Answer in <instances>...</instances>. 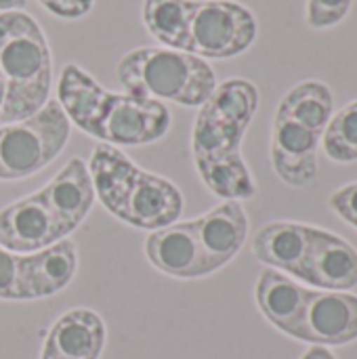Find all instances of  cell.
<instances>
[{
    "instance_id": "1",
    "label": "cell",
    "mask_w": 357,
    "mask_h": 359,
    "mask_svg": "<svg viewBox=\"0 0 357 359\" xmlns=\"http://www.w3.org/2000/svg\"><path fill=\"white\" fill-rule=\"evenodd\" d=\"M95 198L120 221L158 231L183 212V196L175 183L139 168L124 151L99 143L88 162Z\"/></svg>"
},
{
    "instance_id": "2",
    "label": "cell",
    "mask_w": 357,
    "mask_h": 359,
    "mask_svg": "<svg viewBox=\"0 0 357 359\" xmlns=\"http://www.w3.org/2000/svg\"><path fill=\"white\" fill-rule=\"evenodd\" d=\"M0 72L4 101L0 118L19 122L48 103L53 88V57L38 21L25 11L0 13Z\"/></svg>"
},
{
    "instance_id": "3",
    "label": "cell",
    "mask_w": 357,
    "mask_h": 359,
    "mask_svg": "<svg viewBox=\"0 0 357 359\" xmlns=\"http://www.w3.org/2000/svg\"><path fill=\"white\" fill-rule=\"evenodd\" d=\"M116 78L128 95L183 107H202L217 88V76L206 59L164 46L126 53L116 67Z\"/></svg>"
},
{
    "instance_id": "4",
    "label": "cell",
    "mask_w": 357,
    "mask_h": 359,
    "mask_svg": "<svg viewBox=\"0 0 357 359\" xmlns=\"http://www.w3.org/2000/svg\"><path fill=\"white\" fill-rule=\"evenodd\" d=\"M259 107V90L244 78H229L200 107L191 135L194 160L238 156L248 124Z\"/></svg>"
},
{
    "instance_id": "5",
    "label": "cell",
    "mask_w": 357,
    "mask_h": 359,
    "mask_svg": "<svg viewBox=\"0 0 357 359\" xmlns=\"http://www.w3.org/2000/svg\"><path fill=\"white\" fill-rule=\"evenodd\" d=\"M69 141V120L57 101L0 126V181H21L46 168Z\"/></svg>"
},
{
    "instance_id": "6",
    "label": "cell",
    "mask_w": 357,
    "mask_h": 359,
    "mask_svg": "<svg viewBox=\"0 0 357 359\" xmlns=\"http://www.w3.org/2000/svg\"><path fill=\"white\" fill-rule=\"evenodd\" d=\"M191 53L202 59H231L248 50L257 38V19L234 0H194Z\"/></svg>"
},
{
    "instance_id": "7",
    "label": "cell",
    "mask_w": 357,
    "mask_h": 359,
    "mask_svg": "<svg viewBox=\"0 0 357 359\" xmlns=\"http://www.w3.org/2000/svg\"><path fill=\"white\" fill-rule=\"evenodd\" d=\"M170 128V111L162 101L128 93H107L95 139L114 147L149 145Z\"/></svg>"
},
{
    "instance_id": "8",
    "label": "cell",
    "mask_w": 357,
    "mask_h": 359,
    "mask_svg": "<svg viewBox=\"0 0 357 359\" xmlns=\"http://www.w3.org/2000/svg\"><path fill=\"white\" fill-rule=\"evenodd\" d=\"M295 339L320 347H341L357 341L356 294L309 290V299Z\"/></svg>"
},
{
    "instance_id": "9",
    "label": "cell",
    "mask_w": 357,
    "mask_h": 359,
    "mask_svg": "<svg viewBox=\"0 0 357 359\" xmlns=\"http://www.w3.org/2000/svg\"><path fill=\"white\" fill-rule=\"evenodd\" d=\"M322 135L276 111L271 130V164L290 187H309L318 179V147Z\"/></svg>"
},
{
    "instance_id": "10",
    "label": "cell",
    "mask_w": 357,
    "mask_h": 359,
    "mask_svg": "<svg viewBox=\"0 0 357 359\" xmlns=\"http://www.w3.org/2000/svg\"><path fill=\"white\" fill-rule=\"evenodd\" d=\"M65 240L40 191L0 210V246L15 255H32Z\"/></svg>"
},
{
    "instance_id": "11",
    "label": "cell",
    "mask_w": 357,
    "mask_h": 359,
    "mask_svg": "<svg viewBox=\"0 0 357 359\" xmlns=\"http://www.w3.org/2000/svg\"><path fill=\"white\" fill-rule=\"evenodd\" d=\"M208 276L225 267L242 250L248 236V217L240 202L225 200L210 212L189 221Z\"/></svg>"
},
{
    "instance_id": "12",
    "label": "cell",
    "mask_w": 357,
    "mask_h": 359,
    "mask_svg": "<svg viewBox=\"0 0 357 359\" xmlns=\"http://www.w3.org/2000/svg\"><path fill=\"white\" fill-rule=\"evenodd\" d=\"M40 194L50 208L61 236L69 238L95 204V189L86 162L80 158L69 160Z\"/></svg>"
},
{
    "instance_id": "13",
    "label": "cell",
    "mask_w": 357,
    "mask_h": 359,
    "mask_svg": "<svg viewBox=\"0 0 357 359\" xmlns=\"http://www.w3.org/2000/svg\"><path fill=\"white\" fill-rule=\"evenodd\" d=\"M318 227L278 221L269 223L252 240V255L271 269H282L305 282L307 263Z\"/></svg>"
},
{
    "instance_id": "14",
    "label": "cell",
    "mask_w": 357,
    "mask_h": 359,
    "mask_svg": "<svg viewBox=\"0 0 357 359\" xmlns=\"http://www.w3.org/2000/svg\"><path fill=\"white\" fill-rule=\"evenodd\" d=\"M78 269L76 244L65 238L48 248L21 255V290L23 301L46 299L61 292L74 280Z\"/></svg>"
},
{
    "instance_id": "15",
    "label": "cell",
    "mask_w": 357,
    "mask_h": 359,
    "mask_svg": "<svg viewBox=\"0 0 357 359\" xmlns=\"http://www.w3.org/2000/svg\"><path fill=\"white\" fill-rule=\"evenodd\" d=\"M145 255L158 271L170 278L198 280L208 276L189 221L151 231L145 242Z\"/></svg>"
},
{
    "instance_id": "16",
    "label": "cell",
    "mask_w": 357,
    "mask_h": 359,
    "mask_svg": "<svg viewBox=\"0 0 357 359\" xmlns=\"http://www.w3.org/2000/svg\"><path fill=\"white\" fill-rule=\"evenodd\" d=\"M305 284L320 290L349 292L357 286V252L343 238L316 229Z\"/></svg>"
},
{
    "instance_id": "17",
    "label": "cell",
    "mask_w": 357,
    "mask_h": 359,
    "mask_svg": "<svg viewBox=\"0 0 357 359\" xmlns=\"http://www.w3.org/2000/svg\"><path fill=\"white\" fill-rule=\"evenodd\" d=\"M105 347V324L90 309L63 313L46 334L44 353L59 359H99Z\"/></svg>"
},
{
    "instance_id": "18",
    "label": "cell",
    "mask_w": 357,
    "mask_h": 359,
    "mask_svg": "<svg viewBox=\"0 0 357 359\" xmlns=\"http://www.w3.org/2000/svg\"><path fill=\"white\" fill-rule=\"evenodd\" d=\"M307 299L309 288L299 286L278 269H265L257 282V305L261 313L292 339L299 330Z\"/></svg>"
},
{
    "instance_id": "19",
    "label": "cell",
    "mask_w": 357,
    "mask_h": 359,
    "mask_svg": "<svg viewBox=\"0 0 357 359\" xmlns=\"http://www.w3.org/2000/svg\"><path fill=\"white\" fill-rule=\"evenodd\" d=\"M107 93L109 90H105L76 63L65 65L57 82V103L65 111L67 120L90 137L97 135V124Z\"/></svg>"
},
{
    "instance_id": "20",
    "label": "cell",
    "mask_w": 357,
    "mask_h": 359,
    "mask_svg": "<svg viewBox=\"0 0 357 359\" xmlns=\"http://www.w3.org/2000/svg\"><path fill=\"white\" fill-rule=\"evenodd\" d=\"M194 0H143V23L164 48L191 53Z\"/></svg>"
},
{
    "instance_id": "21",
    "label": "cell",
    "mask_w": 357,
    "mask_h": 359,
    "mask_svg": "<svg viewBox=\"0 0 357 359\" xmlns=\"http://www.w3.org/2000/svg\"><path fill=\"white\" fill-rule=\"evenodd\" d=\"M332 107H335V99L330 88L324 82L307 80L292 86L284 95V99L278 105V111L324 135L332 118Z\"/></svg>"
},
{
    "instance_id": "22",
    "label": "cell",
    "mask_w": 357,
    "mask_h": 359,
    "mask_svg": "<svg viewBox=\"0 0 357 359\" xmlns=\"http://www.w3.org/2000/svg\"><path fill=\"white\" fill-rule=\"evenodd\" d=\"M196 168L204 185L217 198L242 202V200H250L257 191L255 179L242 154L215 158V160H200L196 162Z\"/></svg>"
},
{
    "instance_id": "23",
    "label": "cell",
    "mask_w": 357,
    "mask_h": 359,
    "mask_svg": "<svg viewBox=\"0 0 357 359\" xmlns=\"http://www.w3.org/2000/svg\"><path fill=\"white\" fill-rule=\"evenodd\" d=\"M324 151L330 160L347 164L357 160V101L335 114L322 135Z\"/></svg>"
},
{
    "instance_id": "24",
    "label": "cell",
    "mask_w": 357,
    "mask_h": 359,
    "mask_svg": "<svg viewBox=\"0 0 357 359\" xmlns=\"http://www.w3.org/2000/svg\"><path fill=\"white\" fill-rule=\"evenodd\" d=\"M353 0H307V23L316 29L341 23Z\"/></svg>"
},
{
    "instance_id": "25",
    "label": "cell",
    "mask_w": 357,
    "mask_h": 359,
    "mask_svg": "<svg viewBox=\"0 0 357 359\" xmlns=\"http://www.w3.org/2000/svg\"><path fill=\"white\" fill-rule=\"evenodd\" d=\"M0 299L23 301L21 290V255L0 246Z\"/></svg>"
},
{
    "instance_id": "26",
    "label": "cell",
    "mask_w": 357,
    "mask_h": 359,
    "mask_svg": "<svg viewBox=\"0 0 357 359\" xmlns=\"http://www.w3.org/2000/svg\"><path fill=\"white\" fill-rule=\"evenodd\" d=\"M330 208L357 229V183H349L330 196Z\"/></svg>"
},
{
    "instance_id": "27",
    "label": "cell",
    "mask_w": 357,
    "mask_h": 359,
    "mask_svg": "<svg viewBox=\"0 0 357 359\" xmlns=\"http://www.w3.org/2000/svg\"><path fill=\"white\" fill-rule=\"evenodd\" d=\"M48 13L61 19H80L90 13L95 0H38Z\"/></svg>"
},
{
    "instance_id": "28",
    "label": "cell",
    "mask_w": 357,
    "mask_h": 359,
    "mask_svg": "<svg viewBox=\"0 0 357 359\" xmlns=\"http://www.w3.org/2000/svg\"><path fill=\"white\" fill-rule=\"evenodd\" d=\"M301 359H337L332 353H330V349H326V347H320V345H314L305 355Z\"/></svg>"
},
{
    "instance_id": "29",
    "label": "cell",
    "mask_w": 357,
    "mask_h": 359,
    "mask_svg": "<svg viewBox=\"0 0 357 359\" xmlns=\"http://www.w3.org/2000/svg\"><path fill=\"white\" fill-rule=\"evenodd\" d=\"M27 0H0V13L4 11H23Z\"/></svg>"
},
{
    "instance_id": "30",
    "label": "cell",
    "mask_w": 357,
    "mask_h": 359,
    "mask_svg": "<svg viewBox=\"0 0 357 359\" xmlns=\"http://www.w3.org/2000/svg\"><path fill=\"white\" fill-rule=\"evenodd\" d=\"M2 101H4V78H2V72H0V107H2Z\"/></svg>"
},
{
    "instance_id": "31",
    "label": "cell",
    "mask_w": 357,
    "mask_h": 359,
    "mask_svg": "<svg viewBox=\"0 0 357 359\" xmlns=\"http://www.w3.org/2000/svg\"><path fill=\"white\" fill-rule=\"evenodd\" d=\"M40 359H59V358H55V355H50V353H44V351H42V358Z\"/></svg>"
}]
</instances>
